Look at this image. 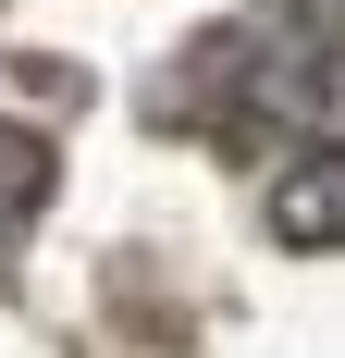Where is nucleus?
<instances>
[{
    "label": "nucleus",
    "mask_w": 345,
    "mask_h": 358,
    "mask_svg": "<svg viewBox=\"0 0 345 358\" xmlns=\"http://www.w3.org/2000/svg\"><path fill=\"white\" fill-rule=\"evenodd\" d=\"M272 235H284V248H296V259H321V248H333V235H345V161H333V148H296V173H284L272 185Z\"/></svg>",
    "instance_id": "1"
},
{
    "label": "nucleus",
    "mask_w": 345,
    "mask_h": 358,
    "mask_svg": "<svg viewBox=\"0 0 345 358\" xmlns=\"http://www.w3.org/2000/svg\"><path fill=\"white\" fill-rule=\"evenodd\" d=\"M37 198H50V148H37L25 124H0V248L37 222Z\"/></svg>",
    "instance_id": "2"
}]
</instances>
